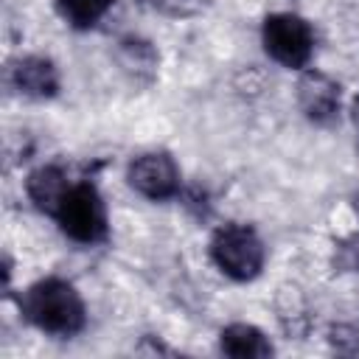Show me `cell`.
<instances>
[{"label": "cell", "instance_id": "cell-1", "mask_svg": "<svg viewBox=\"0 0 359 359\" xmlns=\"http://www.w3.org/2000/svg\"><path fill=\"white\" fill-rule=\"evenodd\" d=\"M25 323L50 337H76L87 325V309L76 286L65 278H42L20 294Z\"/></svg>", "mask_w": 359, "mask_h": 359}, {"label": "cell", "instance_id": "cell-2", "mask_svg": "<svg viewBox=\"0 0 359 359\" xmlns=\"http://www.w3.org/2000/svg\"><path fill=\"white\" fill-rule=\"evenodd\" d=\"M50 219H56L59 230L76 244L93 247V244L107 241V236H109L107 205H104L95 182H90V180L70 182L67 194L62 196V202Z\"/></svg>", "mask_w": 359, "mask_h": 359}, {"label": "cell", "instance_id": "cell-3", "mask_svg": "<svg viewBox=\"0 0 359 359\" xmlns=\"http://www.w3.org/2000/svg\"><path fill=\"white\" fill-rule=\"evenodd\" d=\"M210 258L219 266L222 275H227L236 283H247L261 275L264 269V241L250 224H222L210 238Z\"/></svg>", "mask_w": 359, "mask_h": 359}, {"label": "cell", "instance_id": "cell-4", "mask_svg": "<svg viewBox=\"0 0 359 359\" xmlns=\"http://www.w3.org/2000/svg\"><path fill=\"white\" fill-rule=\"evenodd\" d=\"M261 42H264L266 56L289 70H303L314 53L311 25L292 11L269 14L261 25Z\"/></svg>", "mask_w": 359, "mask_h": 359}, {"label": "cell", "instance_id": "cell-5", "mask_svg": "<svg viewBox=\"0 0 359 359\" xmlns=\"http://www.w3.org/2000/svg\"><path fill=\"white\" fill-rule=\"evenodd\" d=\"M126 182L140 196L151 202H163L180 194V168L168 151H146L129 163Z\"/></svg>", "mask_w": 359, "mask_h": 359}, {"label": "cell", "instance_id": "cell-6", "mask_svg": "<svg viewBox=\"0 0 359 359\" xmlns=\"http://www.w3.org/2000/svg\"><path fill=\"white\" fill-rule=\"evenodd\" d=\"M297 104L309 121L325 126V123L337 121V115H339L342 90L331 76H325L320 70H309L297 81Z\"/></svg>", "mask_w": 359, "mask_h": 359}, {"label": "cell", "instance_id": "cell-7", "mask_svg": "<svg viewBox=\"0 0 359 359\" xmlns=\"http://www.w3.org/2000/svg\"><path fill=\"white\" fill-rule=\"evenodd\" d=\"M8 79L20 95L34 98V101H45L59 93V70L48 56H39V53L20 56L11 65Z\"/></svg>", "mask_w": 359, "mask_h": 359}, {"label": "cell", "instance_id": "cell-8", "mask_svg": "<svg viewBox=\"0 0 359 359\" xmlns=\"http://www.w3.org/2000/svg\"><path fill=\"white\" fill-rule=\"evenodd\" d=\"M70 174L59 165V163H45V165H36L28 177H25V194L28 199L34 202L36 210L53 216V210L59 208L62 196L67 194L70 188Z\"/></svg>", "mask_w": 359, "mask_h": 359}, {"label": "cell", "instance_id": "cell-9", "mask_svg": "<svg viewBox=\"0 0 359 359\" xmlns=\"http://www.w3.org/2000/svg\"><path fill=\"white\" fill-rule=\"evenodd\" d=\"M219 351L236 359H266L272 356V342L250 323H230L219 334Z\"/></svg>", "mask_w": 359, "mask_h": 359}, {"label": "cell", "instance_id": "cell-10", "mask_svg": "<svg viewBox=\"0 0 359 359\" xmlns=\"http://www.w3.org/2000/svg\"><path fill=\"white\" fill-rule=\"evenodd\" d=\"M112 3L115 0H56V11L70 28L87 31L104 20V14L112 8Z\"/></svg>", "mask_w": 359, "mask_h": 359}, {"label": "cell", "instance_id": "cell-11", "mask_svg": "<svg viewBox=\"0 0 359 359\" xmlns=\"http://www.w3.org/2000/svg\"><path fill=\"white\" fill-rule=\"evenodd\" d=\"M146 6L163 11V14H171V17H180V14H191L196 8V0H143Z\"/></svg>", "mask_w": 359, "mask_h": 359}, {"label": "cell", "instance_id": "cell-12", "mask_svg": "<svg viewBox=\"0 0 359 359\" xmlns=\"http://www.w3.org/2000/svg\"><path fill=\"white\" fill-rule=\"evenodd\" d=\"M353 123H356V132H359V95L353 101Z\"/></svg>", "mask_w": 359, "mask_h": 359}]
</instances>
